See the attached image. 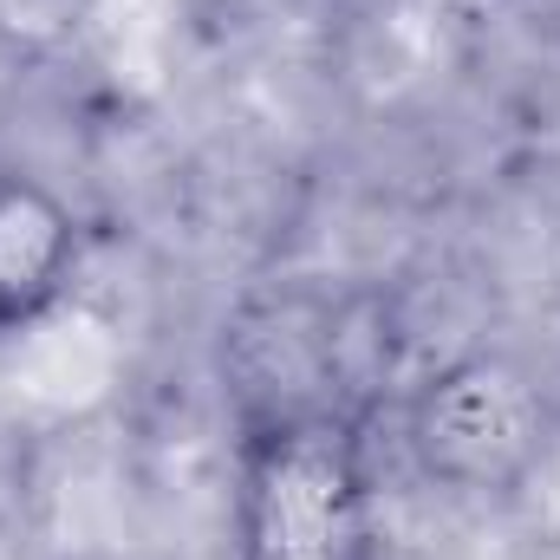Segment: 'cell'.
Instances as JSON below:
<instances>
[{
    "label": "cell",
    "mask_w": 560,
    "mask_h": 560,
    "mask_svg": "<svg viewBox=\"0 0 560 560\" xmlns=\"http://www.w3.org/2000/svg\"><path fill=\"white\" fill-rule=\"evenodd\" d=\"M79 275V215L39 176L0 170V332L46 319Z\"/></svg>",
    "instance_id": "3957f363"
},
{
    "label": "cell",
    "mask_w": 560,
    "mask_h": 560,
    "mask_svg": "<svg viewBox=\"0 0 560 560\" xmlns=\"http://www.w3.org/2000/svg\"><path fill=\"white\" fill-rule=\"evenodd\" d=\"M405 436L430 482L489 495V489H515L535 469L548 436V405L515 365L456 359L411 398Z\"/></svg>",
    "instance_id": "7a4b0ae2"
},
{
    "label": "cell",
    "mask_w": 560,
    "mask_h": 560,
    "mask_svg": "<svg viewBox=\"0 0 560 560\" xmlns=\"http://www.w3.org/2000/svg\"><path fill=\"white\" fill-rule=\"evenodd\" d=\"M242 560H372L359 418L242 423Z\"/></svg>",
    "instance_id": "6da1fadb"
}]
</instances>
